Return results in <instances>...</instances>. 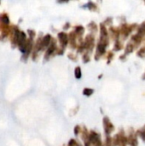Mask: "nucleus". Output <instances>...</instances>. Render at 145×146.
I'll return each instance as SVG.
<instances>
[]
</instances>
